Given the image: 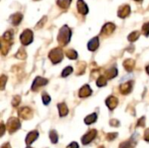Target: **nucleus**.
<instances>
[{
  "label": "nucleus",
  "instance_id": "f257e3e1",
  "mask_svg": "<svg viewBox=\"0 0 149 148\" xmlns=\"http://www.w3.org/2000/svg\"><path fill=\"white\" fill-rule=\"evenodd\" d=\"M71 36H72V31L70 28L67 25H64L59 31L58 36V41L61 45H65L69 43L71 39Z\"/></svg>",
  "mask_w": 149,
  "mask_h": 148
},
{
  "label": "nucleus",
  "instance_id": "f03ea898",
  "mask_svg": "<svg viewBox=\"0 0 149 148\" xmlns=\"http://www.w3.org/2000/svg\"><path fill=\"white\" fill-rule=\"evenodd\" d=\"M63 51L60 48H55L52 50L49 53V58L53 64H58L63 59Z\"/></svg>",
  "mask_w": 149,
  "mask_h": 148
},
{
  "label": "nucleus",
  "instance_id": "7ed1b4c3",
  "mask_svg": "<svg viewBox=\"0 0 149 148\" xmlns=\"http://www.w3.org/2000/svg\"><path fill=\"white\" fill-rule=\"evenodd\" d=\"M20 126H21L20 121L17 118L9 119V120L7 121V124H6V129L8 130V132L10 133L16 132L17 130H18L20 128Z\"/></svg>",
  "mask_w": 149,
  "mask_h": 148
},
{
  "label": "nucleus",
  "instance_id": "20e7f679",
  "mask_svg": "<svg viewBox=\"0 0 149 148\" xmlns=\"http://www.w3.org/2000/svg\"><path fill=\"white\" fill-rule=\"evenodd\" d=\"M33 40V33L31 30H24L20 36V41L24 45L30 44Z\"/></svg>",
  "mask_w": 149,
  "mask_h": 148
},
{
  "label": "nucleus",
  "instance_id": "39448f33",
  "mask_svg": "<svg viewBox=\"0 0 149 148\" xmlns=\"http://www.w3.org/2000/svg\"><path fill=\"white\" fill-rule=\"evenodd\" d=\"M96 135H97V131L95 129H93V130L89 131L86 134H85L82 137V143H83V145L89 144L91 141H93L95 139Z\"/></svg>",
  "mask_w": 149,
  "mask_h": 148
},
{
  "label": "nucleus",
  "instance_id": "423d86ee",
  "mask_svg": "<svg viewBox=\"0 0 149 148\" xmlns=\"http://www.w3.org/2000/svg\"><path fill=\"white\" fill-rule=\"evenodd\" d=\"M47 83H48V80H47L46 79L41 78V77H37V78L35 79V80L33 81L31 89H32L33 91H36V90H38V87L43 86V85H45Z\"/></svg>",
  "mask_w": 149,
  "mask_h": 148
},
{
  "label": "nucleus",
  "instance_id": "0eeeda50",
  "mask_svg": "<svg viewBox=\"0 0 149 148\" xmlns=\"http://www.w3.org/2000/svg\"><path fill=\"white\" fill-rule=\"evenodd\" d=\"M19 116L23 120H30L32 118V111L29 107H23L19 110Z\"/></svg>",
  "mask_w": 149,
  "mask_h": 148
},
{
  "label": "nucleus",
  "instance_id": "6e6552de",
  "mask_svg": "<svg viewBox=\"0 0 149 148\" xmlns=\"http://www.w3.org/2000/svg\"><path fill=\"white\" fill-rule=\"evenodd\" d=\"M130 11H131L130 6L127 5V4H124V5H122V6H120L119 8L118 16L120 17H121V18H125L126 17H127L130 14Z\"/></svg>",
  "mask_w": 149,
  "mask_h": 148
},
{
  "label": "nucleus",
  "instance_id": "1a4fd4ad",
  "mask_svg": "<svg viewBox=\"0 0 149 148\" xmlns=\"http://www.w3.org/2000/svg\"><path fill=\"white\" fill-rule=\"evenodd\" d=\"M132 89H133V82L132 81L121 84L120 85V92L122 94H128V93H130Z\"/></svg>",
  "mask_w": 149,
  "mask_h": 148
},
{
  "label": "nucleus",
  "instance_id": "9d476101",
  "mask_svg": "<svg viewBox=\"0 0 149 148\" xmlns=\"http://www.w3.org/2000/svg\"><path fill=\"white\" fill-rule=\"evenodd\" d=\"M114 30H115V25L112 23H107L103 26V28L101 30V34L107 36V35H110L111 33H113L114 31Z\"/></svg>",
  "mask_w": 149,
  "mask_h": 148
},
{
  "label": "nucleus",
  "instance_id": "9b49d317",
  "mask_svg": "<svg viewBox=\"0 0 149 148\" xmlns=\"http://www.w3.org/2000/svg\"><path fill=\"white\" fill-rule=\"evenodd\" d=\"M118 103H119L118 99L116 97H113V96L108 97L107 99L106 100V104L110 110H113L118 106Z\"/></svg>",
  "mask_w": 149,
  "mask_h": 148
},
{
  "label": "nucleus",
  "instance_id": "f8f14e48",
  "mask_svg": "<svg viewBox=\"0 0 149 148\" xmlns=\"http://www.w3.org/2000/svg\"><path fill=\"white\" fill-rule=\"evenodd\" d=\"M91 94H92V89L90 88L88 85H85L79 90V96L80 98H86V97H89Z\"/></svg>",
  "mask_w": 149,
  "mask_h": 148
},
{
  "label": "nucleus",
  "instance_id": "ddd939ff",
  "mask_svg": "<svg viewBox=\"0 0 149 148\" xmlns=\"http://www.w3.org/2000/svg\"><path fill=\"white\" fill-rule=\"evenodd\" d=\"M38 137V131H32L31 133H28V135L26 136V139H25V142L27 145H31L32 144Z\"/></svg>",
  "mask_w": 149,
  "mask_h": 148
},
{
  "label": "nucleus",
  "instance_id": "4468645a",
  "mask_svg": "<svg viewBox=\"0 0 149 148\" xmlns=\"http://www.w3.org/2000/svg\"><path fill=\"white\" fill-rule=\"evenodd\" d=\"M77 8H78L79 12L83 14V15H86L88 12V7H87V5L86 4V3L83 0H78Z\"/></svg>",
  "mask_w": 149,
  "mask_h": 148
},
{
  "label": "nucleus",
  "instance_id": "2eb2a0df",
  "mask_svg": "<svg viewBox=\"0 0 149 148\" xmlns=\"http://www.w3.org/2000/svg\"><path fill=\"white\" fill-rule=\"evenodd\" d=\"M100 45V43H99V38L98 37H95L93 38V39H91L88 43V49L92 51H94L98 49Z\"/></svg>",
  "mask_w": 149,
  "mask_h": 148
},
{
  "label": "nucleus",
  "instance_id": "dca6fc26",
  "mask_svg": "<svg viewBox=\"0 0 149 148\" xmlns=\"http://www.w3.org/2000/svg\"><path fill=\"white\" fill-rule=\"evenodd\" d=\"M10 44H11V43H10V41L4 40L3 38H2V43H1V51H2V53H3V55L7 54V52H8V51H9V50H10Z\"/></svg>",
  "mask_w": 149,
  "mask_h": 148
},
{
  "label": "nucleus",
  "instance_id": "f3484780",
  "mask_svg": "<svg viewBox=\"0 0 149 148\" xmlns=\"http://www.w3.org/2000/svg\"><path fill=\"white\" fill-rule=\"evenodd\" d=\"M58 108L59 111V116L65 117L68 114V107L65 103H60L58 105Z\"/></svg>",
  "mask_w": 149,
  "mask_h": 148
},
{
  "label": "nucleus",
  "instance_id": "a211bd4d",
  "mask_svg": "<svg viewBox=\"0 0 149 148\" xmlns=\"http://www.w3.org/2000/svg\"><path fill=\"white\" fill-rule=\"evenodd\" d=\"M22 17H23L22 14L17 12V13L13 14V15L10 17V22L12 23V24L17 25V24H19V23L22 21Z\"/></svg>",
  "mask_w": 149,
  "mask_h": 148
},
{
  "label": "nucleus",
  "instance_id": "6ab92c4d",
  "mask_svg": "<svg viewBox=\"0 0 149 148\" xmlns=\"http://www.w3.org/2000/svg\"><path fill=\"white\" fill-rule=\"evenodd\" d=\"M134 65H135L134 60L130 59V58H129V59L125 60V61H124V64H123V65H124L125 69H126L127 72H132V71H133V69H134Z\"/></svg>",
  "mask_w": 149,
  "mask_h": 148
},
{
  "label": "nucleus",
  "instance_id": "aec40b11",
  "mask_svg": "<svg viewBox=\"0 0 149 148\" xmlns=\"http://www.w3.org/2000/svg\"><path fill=\"white\" fill-rule=\"evenodd\" d=\"M118 74V71L116 68H112V69H109L107 70L106 72H105V77L108 79H113L117 76Z\"/></svg>",
  "mask_w": 149,
  "mask_h": 148
},
{
  "label": "nucleus",
  "instance_id": "412c9836",
  "mask_svg": "<svg viewBox=\"0 0 149 148\" xmlns=\"http://www.w3.org/2000/svg\"><path fill=\"white\" fill-rule=\"evenodd\" d=\"M96 120H97V114L96 113H92V114L88 115L85 119V123L86 125H91V124L94 123Z\"/></svg>",
  "mask_w": 149,
  "mask_h": 148
},
{
  "label": "nucleus",
  "instance_id": "4be33fe9",
  "mask_svg": "<svg viewBox=\"0 0 149 148\" xmlns=\"http://www.w3.org/2000/svg\"><path fill=\"white\" fill-rule=\"evenodd\" d=\"M86 70V63L79 62L77 65V75H81L85 72Z\"/></svg>",
  "mask_w": 149,
  "mask_h": 148
},
{
  "label": "nucleus",
  "instance_id": "5701e85b",
  "mask_svg": "<svg viewBox=\"0 0 149 148\" xmlns=\"http://www.w3.org/2000/svg\"><path fill=\"white\" fill-rule=\"evenodd\" d=\"M72 0H58L57 3L59 7L63 8V9H66L70 6Z\"/></svg>",
  "mask_w": 149,
  "mask_h": 148
},
{
  "label": "nucleus",
  "instance_id": "b1692460",
  "mask_svg": "<svg viewBox=\"0 0 149 148\" xmlns=\"http://www.w3.org/2000/svg\"><path fill=\"white\" fill-rule=\"evenodd\" d=\"M107 78L105 76H100L99 77V79H97V85L100 86V87H102V86H105L107 85Z\"/></svg>",
  "mask_w": 149,
  "mask_h": 148
},
{
  "label": "nucleus",
  "instance_id": "393cba45",
  "mask_svg": "<svg viewBox=\"0 0 149 148\" xmlns=\"http://www.w3.org/2000/svg\"><path fill=\"white\" fill-rule=\"evenodd\" d=\"M139 37H140V31H134L128 36V40L130 42H134L139 38Z\"/></svg>",
  "mask_w": 149,
  "mask_h": 148
},
{
  "label": "nucleus",
  "instance_id": "a878e982",
  "mask_svg": "<svg viewBox=\"0 0 149 148\" xmlns=\"http://www.w3.org/2000/svg\"><path fill=\"white\" fill-rule=\"evenodd\" d=\"M65 54L71 59H76L78 58V53L74 50H68V51H66Z\"/></svg>",
  "mask_w": 149,
  "mask_h": 148
},
{
  "label": "nucleus",
  "instance_id": "bb28decb",
  "mask_svg": "<svg viewBox=\"0 0 149 148\" xmlns=\"http://www.w3.org/2000/svg\"><path fill=\"white\" fill-rule=\"evenodd\" d=\"M50 139H51V140H52V143H57L58 142V137L57 132L55 130H52L50 132Z\"/></svg>",
  "mask_w": 149,
  "mask_h": 148
},
{
  "label": "nucleus",
  "instance_id": "cd10ccee",
  "mask_svg": "<svg viewBox=\"0 0 149 148\" xmlns=\"http://www.w3.org/2000/svg\"><path fill=\"white\" fill-rule=\"evenodd\" d=\"M72 72V67H71V66H67V67H65L64 70H63V72H62V77L63 78H65V77H67V76H69L71 73Z\"/></svg>",
  "mask_w": 149,
  "mask_h": 148
},
{
  "label": "nucleus",
  "instance_id": "c85d7f7f",
  "mask_svg": "<svg viewBox=\"0 0 149 148\" xmlns=\"http://www.w3.org/2000/svg\"><path fill=\"white\" fill-rule=\"evenodd\" d=\"M16 57L17 58H21V59H24L26 58V52L24 49H19V51H17V53L16 54Z\"/></svg>",
  "mask_w": 149,
  "mask_h": 148
},
{
  "label": "nucleus",
  "instance_id": "c756f323",
  "mask_svg": "<svg viewBox=\"0 0 149 148\" xmlns=\"http://www.w3.org/2000/svg\"><path fill=\"white\" fill-rule=\"evenodd\" d=\"M120 148H133V145L131 141H125L120 145Z\"/></svg>",
  "mask_w": 149,
  "mask_h": 148
},
{
  "label": "nucleus",
  "instance_id": "7c9ffc66",
  "mask_svg": "<svg viewBox=\"0 0 149 148\" xmlns=\"http://www.w3.org/2000/svg\"><path fill=\"white\" fill-rule=\"evenodd\" d=\"M142 31H143V33H144V35L145 36H148L149 35V22L148 23H146L144 25H143V27H142Z\"/></svg>",
  "mask_w": 149,
  "mask_h": 148
},
{
  "label": "nucleus",
  "instance_id": "2f4dec72",
  "mask_svg": "<svg viewBox=\"0 0 149 148\" xmlns=\"http://www.w3.org/2000/svg\"><path fill=\"white\" fill-rule=\"evenodd\" d=\"M42 100H43V103H44L45 105H48V104L50 103V101H51V98H50L49 95L44 94V95L42 96Z\"/></svg>",
  "mask_w": 149,
  "mask_h": 148
},
{
  "label": "nucleus",
  "instance_id": "473e14b6",
  "mask_svg": "<svg viewBox=\"0 0 149 148\" xmlns=\"http://www.w3.org/2000/svg\"><path fill=\"white\" fill-rule=\"evenodd\" d=\"M20 101H21L20 97H19V96H15V97L13 98V100H12V105H13V106H17L19 105V103H20Z\"/></svg>",
  "mask_w": 149,
  "mask_h": 148
},
{
  "label": "nucleus",
  "instance_id": "72a5a7b5",
  "mask_svg": "<svg viewBox=\"0 0 149 148\" xmlns=\"http://www.w3.org/2000/svg\"><path fill=\"white\" fill-rule=\"evenodd\" d=\"M118 136V133H108L107 135V140H113L114 139H116Z\"/></svg>",
  "mask_w": 149,
  "mask_h": 148
},
{
  "label": "nucleus",
  "instance_id": "f704fd0d",
  "mask_svg": "<svg viewBox=\"0 0 149 148\" xmlns=\"http://www.w3.org/2000/svg\"><path fill=\"white\" fill-rule=\"evenodd\" d=\"M6 82H7V78L4 75H2V77H1V90H3Z\"/></svg>",
  "mask_w": 149,
  "mask_h": 148
},
{
  "label": "nucleus",
  "instance_id": "c9c22d12",
  "mask_svg": "<svg viewBox=\"0 0 149 148\" xmlns=\"http://www.w3.org/2000/svg\"><path fill=\"white\" fill-rule=\"evenodd\" d=\"M137 126H141V127L145 126V118H144V117H142L141 120H139L138 125H137Z\"/></svg>",
  "mask_w": 149,
  "mask_h": 148
},
{
  "label": "nucleus",
  "instance_id": "e433bc0d",
  "mask_svg": "<svg viewBox=\"0 0 149 148\" xmlns=\"http://www.w3.org/2000/svg\"><path fill=\"white\" fill-rule=\"evenodd\" d=\"M110 125H111L112 126L116 127V126H118L120 125V122H119L117 120H112L110 121Z\"/></svg>",
  "mask_w": 149,
  "mask_h": 148
},
{
  "label": "nucleus",
  "instance_id": "4c0bfd02",
  "mask_svg": "<svg viewBox=\"0 0 149 148\" xmlns=\"http://www.w3.org/2000/svg\"><path fill=\"white\" fill-rule=\"evenodd\" d=\"M144 139L146 141H149V128H148L145 131V134H144Z\"/></svg>",
  "mask_w": 149,
  "mask_h": 148
},
{
  "label": "nucleus",
  "instance_id": "58836bf2",
  "mask_svg": "<svg viewBox=\"0 0 149 148\" xmlns=\"http://www.w3.org/2000/svg\"><path fill=\"white\" fill-rule=\"evenodd\" d=\"M66 148H79V145L76 142H72V143H71Z\"/></svg>",
  "mask_w": 149,
  "mask_h": 148
},
{
  "label": "nucleus",
  "instance_id": "ea45409f",
  "mask_svg": "<svg viewBox=\"0 0 149 148\" xmlns=\"http://www.w3.org/2000/svg\"><path fill=\"white\" fill-rule=\"evenodd\" d=\"M4 128H5V126H4L3 124H1V136H3V133H4Z\"/></svg>",
  "mask_w": 149,
  "mask_h": 148
},
{
  "label": "nucleus",
  "instance_id": "a19ab883",
  "mask_svg": "<svg viewBox=\"0 0 149 148\" xmlns=\"http://www.w3.org/2000/svg\"><path fill=\"white\" fill-rule=\"evenodd\" d=\"M1 148H10V146L9 143H5V144H3V145L2 146V147Z\"/></svg>",
  "mask_w": 149,
  "mask_h": 148
},
{
  "label": "nucleus",
  "instance_id": "79ce46f5",
  "mask_svg": "<svg viewBox=\"0 0 149 148\" xmlns=\"http://www.w3.org/2000/svg\"><path fill=\"white\" fill-rule=\"evenodd\" d=\"M146 71H147V72L149 74V65H148V66L146 67Z\"/></svg>",
  "mask_w": 149,
  "mask_h": 148
},
{
  "label": "nucleus",
  "instance_id": "37998d69",
  "mask_svg": "<svg viewBox=\"0 0 149 148\" xmlns=\"http://www.w3.org/2000/svg\"><path fill=\"white\" fill-rule=\"evenodd\" d=\"M100 148H104V147H100Z\"/></svg>",
  "mask_w": 149,
  "mask_h": 148
},
{
  "label": "nucleus",
  "instance_id": "c03bdc74",
  "mask_svg": "<svg viewBox=\"0 0 149 148\" xmlns=\"http://www.w3.org/2000/svg\"><path fill=\"white\" fill-rule=\"evenodd\" d=\"M136 1H141V0H136Z\"/></svg>",
  "mask_w": 149,
  "mask_h": 148
},
{
  "label": "nucleus",
  "instance_id": "a18cd8bd",
  "mask_svg": "<svg viewBox=\"0 0 149 148\" xmlns=\"http://www.w3.org/2000/svg\"><path fill=\"white\" fill-rule=\"evenodd\" d=\"M27 148H31V147H27Z\"/></svg>",
  "mask_w": 149,
  "mask_h": 148
}]
</instances>
